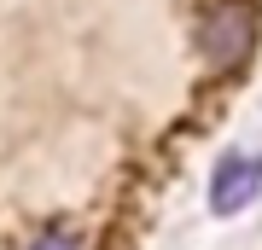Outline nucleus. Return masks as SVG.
<instances>
[{
  "mask_svg": "<svg viewBox=\"0 0 262 250\" xmlns=\"http://www.w3.org/2000/svg\"><path fill=\"white\" fill-rule=\"evenodd\" d=\"M198 47H204V64H210L215 76L239 70L245 58H251V47H256L251 6H245V0H222V6L204 18V29H198Z\"/></svg>",
  "mask_w": 262,
  "mask_h": 250,
  "instance_id": "f257e3e1",
  "label": "nucleus"
},
{
  "mask_svg": "<svg viewBox=\"0 0 262 250\" xmlns=\"http://www.w3.org/2000/svg\"><path fill=\"white\" fill-rule=\"evenodd\" d=\"M256 180H262V169H256V163L227 157V163H222V175H215V186H222V192H215V210H222V215H227V210H239L245 198L256 192Z\"/></svg>",
  "mask_w": 262,
  "mask_h": 250,
  "instance_id": "f03ea898",
  "label": "nucleus"
},
{
  "mask_svg": "<svg viewBox=\"0 0 262 250\" xmlns=\"http://www.w3.org/2000/svg\"><path fill=\"white\" fill-rule=\"evenodd\" d=\"M29 250H88V239H82L76 227H47V233L29 239Z\"/></svg>",
  "mask_w": 262,
  "mask_h": 250,
  "instance_id": "7ed1b4c3",
  "label": "nucleus"
}]
</instances>
